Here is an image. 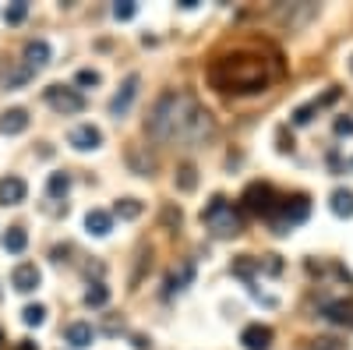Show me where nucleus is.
I'll return each mask as SVG.
<instances>
[{"mask_svg": "<svg viewBox=\"0 0 353 350\" xmlns=\"http://www.w3.org/2000/svg\"><path fill=\"white\" fill-rule=\"evenodd\" d=\"M145 131L163 145H201L216 135V121L191 93H163L149 110Z\"/></svg>", "mask_w": 353, "mask_h": 350, "instance_id": "1", "label": "nucleus"}, {"mask_svg": "<svg viewBox=\"0 0 353 350\" xmlns=\"http://www.w3.org/2000/svg\"><path fill=\"white\" fill-rule=\"evenodd\" d=\"M209 81L219 93L251 96V93L269 89L272 71H269V61L258 57V53H230V57H219V61L209 68Z\"/></svg>", "mask_w": 353, "mask_h": 350, "instance_id": "2", "label": "nucleus"}, {"mask_svg": "<svg viewBox=\"0 0 353 350\" xmlns=\"http://www.w3.org/2000/svg\"><path fill=\"white\" fill-rule=\"evenodd\" d=\"M201 223L212 230V237H237V233L244 230V220H241V213L230 206V202L223 198V195H216L209 206L201 209Z\"/></svg>", "mask_w": 353, "mask_h": 350, "instance_id": "3", "label": "nucleus"}, {"mask_svg": "<svg viewBox=\"0 0 353 350\" xmlns=\"http://www.w3.org/2000/svg\"><path fill=\"white\" fill-rule=\"evenodd\" d=\"M43 99L50 103V110L64 113V117H74V113L85 110V96H81L78 89H71V85H46Z\"/></svg>", "mask_w": 353, "mask_h": 350, "instance_id": "4", "label": "nucleus"}, {"mask_svg": "<svg viewBox=\"0 0 353 350\" xmlns=\"http://www.w3.org/2000/svg\"><path fill=\"white\" fill-rule=\"evenodd\" d=\"M244 209L254 213V216H272V213H276V191H272V184H265V181L248 184V191H244Z\"/></svg>", "mask_w": 353, "mask_h": 350, "instance_id": "5", "label": "nucleus"}, {"mask_svg": "<svg viewBox=\"0 0 353 350\" xmlns=\"http://www.w3.org/2000/svg\"><path fill=\"white\" fill-rule=\"evenodd\" d=\"M276 213H283V220L276 223V233H290V226H297V223H304V220H307V213H311V202H307L304 195H297V198H286L283 206H276Z\"/></svg>", "mask_w": 353, "mask_h": 350, "instance_id": "6", "label": "nucleus"}, {"mask_svg": "<svg viewBox=\"0 0 353 350\" xmlns=\"http://www.w3.org/2000/svg\"><path fill=\"white\" fill-rule=\"evenodd\" d=\"M39 283H43V273L36 269V262H18V266L11 269V286L18 290V294H32Z\"/></svg>", "mask_w": 353, "mask_h": 350, "instance_id": "7", "label": "nucleus"}, {"mask_svg": "<svg viewBox=\"0 0 353 350\" xmlns=\"http://www.w3.org/2000/svg\"><path fill=\"white\" fill-rule=\"evenodd\" d=\"M138 85H141V78H138V75H128V78H124L121 93H117V96L110 99V117H117V121H121V117L131 110V103H134V96H138Z\"/></svg>", "mask_w": 353, "mask_h": 350, "instance_id": "8", "label": "nucleus"}, {"mask_svg": "<svg viewBox=\"0 0 353 350\" xmlns=\"http://www.w3.org/2000/svg\"><path fill=\"white\" fill-rule=\"evenodd\" d=\"M68 145H74L78 153L99 149V145H103V131H99L96 124H78V128H71V135H68Z\"/></svg>", "mask_w": 353, "mask_h": 350, "instance_id": "9", "label": "nucleus"}, {"mask_svg": "<svg viewBox=\"0 0 353 350\" xmlns=\"http://www.w3.org/2000/svg\"><path fill=\"white\" fill-rule=\"evenodd\" d=\"M272 340H276L272 326H261V322H251V326H244V333H241L244 350H269Z\"/></svg>", "mask_w": 353, "mask_h": 350, "instance_id": "10", "label": "nucleus"}, {"mask_svg": "<svg viewBox=\"0 0 353 350\" xmlns=\"http://www.w3.org/2000/svg\"><path fill=\"white\" fill-rule=\"evenodd\" d=\"M25 195H28V184L18 177V173L0 177V206H21Z\"/></svg>", "mask_w": 353, "mask_h": 350, "instance_id": "11", "label": "nucleus"}, {"mask_svg": "<svg viewBox=\"0 0 353 350\" xmlns=\"http://www.w3.org/2000/svg\"><path fill=\"white\" fill-rule=\"evenodd\" d=\"M50 57H53V50H50L46 39H28V43H25V53H21V64L32 68V71H39V68L50 64Z\"/></svg>", "mask_w": 353, "mask_h": 350, "instance_id": "12", "label": "nucleus"}, {"mask_svg": "<svg viewBox=\"0 0 353 350\" xmlns=\"http://www.w3.org/2000/svg\"><path fill=\"white\" fill-rule=\"evenodd\" d=\"M28 128V110H21V106H11V110H4L0 113V135H21Z\"/></svg>", "mask_w": 353, "mask_h": 350, "instance_id": "13", "label": "nucleus"}, {"mask_svg": "<svg viewBox=\"0 0 353 350\" xmlns=\"http://www.w3.org/2000/svg\"><path fill=\"white\" fill-rule=\"evenodd\" d=\"M85 230L92 233V237H106V233L113 230V216L103 213V209H88L85 213Z\"/></svg>", "mask_w": 353, "mask_h": 350, "instance_id": "14", "label": "nucleus"}, {"mask_svg": "<svg viewBox=\"0 0 353 350\" xmlns=\"http://www.w3.org/2000/svg\"><path fill=\"white\" fill-rule=\"evenodd\" d=\"M64 340H68V343H71L74 350H85L88 343L96 340V329L88 326V322H71V326L64 329Z\"/></svg>", "mask_w": 353, "mask_h": 350, "instance_id": "15", "label": "nucleus"}, {"mask_svg": "<svg viewBox=\"0 0 353 350\" xmlns=\"http://www.w3.org/2000/svg\"><path fill=\"white\" fill-rule=\"evenodd\" d=\"M329 206L339 220H353V191L350 188H336L332 198H329Z\"/></svg>", "mask_w": 353, "mask_h": 350, "instance_id": "16", "label": "nucleus"}, {"mask_svg": "<svg viewBox=\"0 0 353 350\" xmlns=\"http://www.w3.org/2000/svg\"><path fill=\"white\" fill-rule=\"evenodd\" d=\"M325 318L332 326H353V304L350 301H329L325 304Z\"/></svg>", "mask_w": 353, "mask_h": 350, "instance_id": "17", "label": "nucleus"}, {"mask_svg": "<svg viewBox=\"0 0 353 350\" xmlns=\"http://www.w3.org/2000/svg\"><path fill=\"white\" fill-rule=\"evenodd\" d=\"M173 184H176V191H181V195H191V191L198 188V170H194V163H181V166H176Z\"/></svg>", "mask_w": 353, "mask_h": 350, "instance_id": "18", "label": "nucleus"}, {"mask_svg": "<svg viewBox=\"0 0 353 350\" xmlns=\"http://www.w3.org/2000/svg\"><path fill=\"white\" fill-rule=\"evenodd\" d=\"M0 244H4V251H11V255H21V251H25V244H28L25 226H8V233L0 237Z\"/></svg>", "mask_w": 353, "mask_h": 350, "instance_id": "19", "label": "nucleus"}, {"mask_svg": "<svg viewBox=\"0 0 353 350\" xmlns=\"http://www.w3.org/2000/svg\"><path fill=\"white\" fill-rule=\"evenodd\" d=\"M32 75H36V71H32V68H25V64L11 68V71L4 75V89H11V93H14V89H21V85L32 81Z\"/></svg>", "mask_w": 353, "mask_h": 350, "instance_id": "20", "label": "nucleus"}, {"mask_svg": "<svg viewBox=\"0 0 353 350\" xmlns=\"http://www.w3.org/2000/svg\"><path fill=\"white\" fill-rule=\"evenodd\" d=\"M46 191H50V198H64L71 191V177H68V173H50Z\"/></svg>", "mask_w": 353, "mask_h": 350, "instance_id": "21", "label": "nucleus"}, {"mask_svg": "<svg viewBox=\"0 0 353 350\" xmlns=\"http://www.w3.org/2000/svg\"><path fill=\"white\" fill-rule=\"evenodd\" d=\"M106 301H110V290H106L103 283H92V286L85 290V304H88V308H103Z\"/></svg>", "mask_w": 353, "mask_h": 350, "instance_id": "22", "label": "nucleus"}, {"mask_svg": "<svg viewBox=\"0 0 353 350\" xmlns=\"http://www.w3.org/2000/svg\"><path fill=\"white\" fill-rule=\"evenodd\" d=\"M113 213L121 216V220H138V216H141V202H138V198H121Z\"/></svg>", "mask_w": 353, "mask_h": 350, "instance_id": "23", "label": "nucleus"}, {"mask_svg": "<svg viewBox=\"0 0 353 350\" xmlns=\"http://www.w3.org/2000/svg\"><path fill=\"white\" fill-rule=\"evenodd\" d=\"M258 269H261V262H254L251 255H241L237 262H233V273H237V276H244V280H251Z\"/></svg>", "mask_w": 353, "mask_h": 350, "instance_id": "24", "label": "nucleus"}, {"mask_svg": "<svg viewBox=\"0 0 353 350\" xmlns=\"http://www.w3.org/2000/svg\"><path fill=\"white\" fill-rule=\"evenodd\" d=\"M21 322H25V326H43V322H46V308H43V304L21 308Z\"/></svg>", "mask_w": 353, "mask_h": 350, "instance_id": "25", "label": "nucleus"}, {"mask_svg": "<svg viewBox=\"0 0 353 350\" xmlns=\"http://www.w3.org/2000/svg\"><path fill=\"white\" fill-rule=\"evenodd\" d=\"M25 14H28V4H25V0H14V4L4 11V21H8V25H21Z\"/></svg>", "mask_w": 353, "mask_h": 350, "instance_id": "26", "label": "nucleus"}, {"mask_svg": "<svg viewBox=\"0 0 353 350\" xmlns=\"http://www.w3.org/2000/svg\"><path fill=\"white\" fill-rule=\"evenodd\" d=\"M134 11H138L134 0H117V4H113V18H117V21H131Z\"/></svg>", "mask_w": 353, "mask_h": 350, "instance_id": "27", "label": "nucleus"}, {"mask_svg": "<svg viewBox=\"0 0 353 350\" xmlns=\"http://www.w3.org/2000/svg\"><path fill=\"white\" fill-rule=\"evenodd\" d=\"M318 113V103H307V106H297L293 110V124L297 128H304V124H311V117Z\"/></svg>", "mask_w": 353, "mask_h": 350, "instance_id": "28", "label": "nucleus"}, {"mask_svg": "<svg viewBox=\"0 0 353 350\" xmlns=\"http://www.w3.org/2000/svg\"><path fill=\"white\" fill-rule=\"evenodd\" d=\"M191 276H194V266H191V262H188V266H184L181 273H173V276L166 280V286H170V290H176V286H184V283H191Z\"/></svg>", "mask_w": 353, "mask_h": 350, "instance_id": "29", "label": "nucleus"}, {"mask_svg": "<svg viewBox=\"0 0 353 350\" xmlns=\"http://www.w3.org/2000/svg\"><path fill=\"white\" fill-rule=\"evenodd\" d=\"M74 81H78V85H99V81H103V75H99L96 68H81V71L74 75Z\"/></svg>", "mask_w": 353, "mask_h": 350, "instance_id": "30", "label": "nucleus"}, {"mask_svg": "<svg viewBox=\"0 0 353 350\" xmlns=\"http://www.w3.org/2000/svg\"><path fill=\"white\" fill-rule=\"evenodd\" d=\"M332 128H336V135H339V138L353 135V117H336V124H332Z\"/></svg>", "mask_w": 353, "mask_h": 350, "instance_id": "31", "label": "nucleus"}, {"mask_svg": "<svg viewBox=\"0 0 353 350\" xmlns=\"http://www.w3.org/2000/svg\"><path fill=\"white\" fill-rule=\"evenodd\" d=\"M163 220H166L170 226H181L184 216H181V209H173V206H170V209H163Z\"/></svg>", "mask_w": 353, "mask_h": 350, "instance_id": "32", "label": "nucleus"}, {"mask_svg": "<svg viewBox=\"0 0 353 350\" xmlns=\"http://www.w3.org/2000/svg\"><path fill=\"white\" fill-rule=\"evenodd\" d=\"M279 269H283V262H279V255H269V258H265V273H272V276H276Z\"/></svg>", "mask_w": 353, "mask_h": 350, "instance_id": "33", "label": "nucleus"}, {"mask_svg": "<svg viewBox=\"0 0 353 350\" xmlns=\"http://www.w3.org/2000/svg\"><path fill=\"white\" fill-rule=\"evenodd\" d=\"M14 350H39V347H36L32 340H18V347H14Z\"/></svg>", "mask_w": 353, "mask_h": 350, "instance_id": "34", "label": "nucleus"}, {"mask_svg": "<svg viewBox=\"0 0 353 350\" xmlns=\"http://www.w3.org/2000/svg\"><path fill=\"white\" fill-rule=\"evenodd\" d=\"M134 347H138V350H149L152 343H149V340H145V336H134Z\"/></svg>", "mask_w": 353, "mask_h": 350, "instance_id": "35", "label": "nucleus"}, {"mask_svg": "<svg viewBox=\"0 0 353 350\" xmlns=\"http://www.w3.org/2000/svg\"><path fill=\"white\" fill-rule=\"evenodd\" d=\"M4 343H8V340H4V333H0V350H4Z\"/></svg>", "mask_w": 353, "mask_h": 350, "instance_id": "36", "label": "nucleus"}, {"mask_svg": "<svg viewBox=\"0 0 353 350\" xmlns=\"http://www.w3.org/2000/svg\"><path fill=\"white\" fill-rule=\"evenodd\" d=\"M350 68H353V61H350Z\"/></svg>", "mask_w": 353, "mask_h": 350, "instance_id": "37", "label": "nucleus"}]
</instances>
